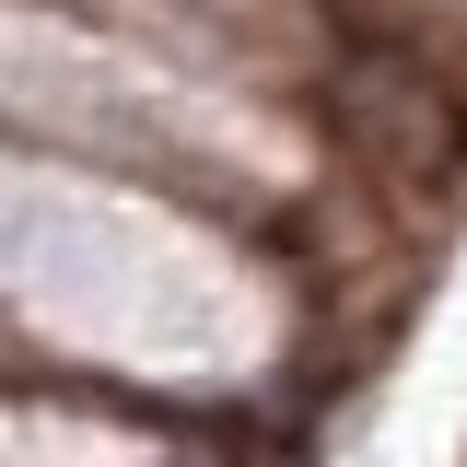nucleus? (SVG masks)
Here are the masks:
<instances>
[{
  "label": "nucleus",
  "instance_id": "obj_1",
  "mask_svg": "<svg viewBox=\"0 0 467 467\" xmlns=\"http://www.w3.org/2000/svg\"><path fill=\"white\" fill-rule=\"evenodd\" d=\"M316 245L152 175L0 140V374L234 432L316 374Z\"/></svg>",
  "mask_w": 467,
  "mask_h": 467
}]
</instances>
